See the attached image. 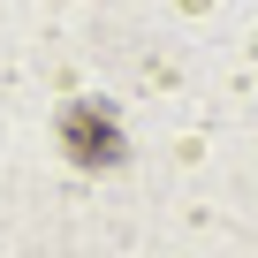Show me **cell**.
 Masks as SVG:
<instances>
[{
  "instance_id": "cell-1",
  "label": "cell",
  "mask_w": 258,
  "mask_h": 258,
  "mask_svg": "<svg viewBox=\"0 0 258 258\" xmlns=\"http://www.w3.org/2000/svg\"><path fill=\"white\" fill-rule=\"evenodd\" d=\"M53 137H61L69 167H91V175H106V167H121V160H129L121 114H114L106 99H69V106H61V121H53Z\"/></svg>"
}]
</instances>
